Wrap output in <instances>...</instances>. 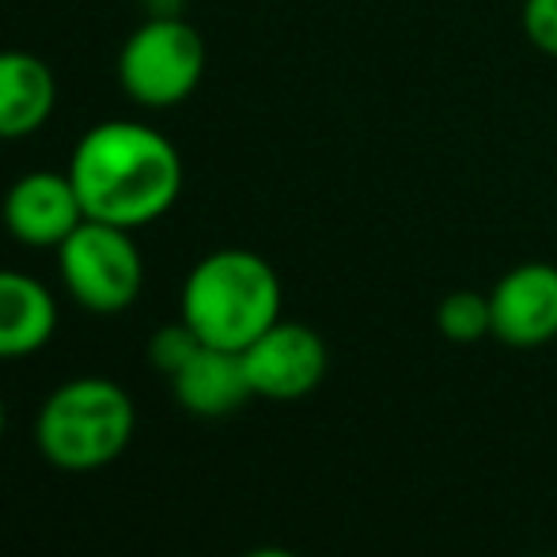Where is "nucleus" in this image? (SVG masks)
I'll use <instances>...</instances> for the list:
<instances>
[{
  "mask_svg": "<svg viewBox=\"0 0 557 557\" xmlns=\"http://www.w3.org/2000/svg\"><path fill=\"white\" fill-rule=\"evenodd\" d=\"M69 178L84 216L133 232L171 213L183 194V156L145 122H99L76 140Z\"/></svg>",
  "mask_w": 557,
  "mask_h": 557,
  "instance_id": "obj_1",
  "label": "nucleus"
},
{
  "mask_svg": "<svg viewBox=\"0 0 557 557\" xmlns=\"http://www.w3.org/2000/svg\"><path fill=\"white\" fill-rule=\"evenodd\" d=\"M183 319L206 345L243 352L281 319L277 270L255 250H213L186 273Z\"/></svg>",
  "mask_w": 557,
  "mask_h": 557,
  "instance_id": "obj_2",
  "label": "nucleus"
},
{
  "mask_svg": "<svg viewBox=\"0 0 557 557\" xmlns=\"http://www.w3.org/2000/svg\"><path fill=\"white\" fill-rule=\"evenodd\" d=\"M137 410L125 387L103 375H81L53 391L35 421V444L53 467L88 474L129 447Z\"/></svg>",
  "mask_w": 557,
  "mask_h": 557,
  "instance_id": "obj_3",
  "label": "nucleus"
},
{
  "mask_svg": "<svg viewBox=\"0 0 557 557\" xmlns=\"http://www.w3.org/2000/svg\"><path fill=\"white\" fill-rule=\"evenodd\" d=\"M206 38L183 15H152L122 46L117 81L145 111H168L198 91L206 76Z\"/></svg>",
  "mask_w": 557,
  "mask_h": 557,
  "instance_id": "obj_4",
  "label": "nucleus"
},
{
  "mask_svg": "<svg viewBox=\"0 0 557 557\" xmlns=\"http://www.w3.org/2000/svg\"><path fill=\"white\" fill-rule=\"evenodd\" d=\"M58 265L69 296L96 315H117L145 288V258L133 232L91 216L58 247Z\"/></svg>",
  "mask_w": 557,
  "mask_h": 557,
  "instance_id": "obj_5",
  "label": "nucleus"
},
{
  "mask_svg": "<svg viewBox=\"0 0 557 557\" xmlns=\"http://www.w3.org/2000/svg\"><path fill=\"white\" fill-rule=\"evenodd\" d=\"M326 342L311 326L277 319L262 337L243 349V368L255 398L270 403H296L308 398L326 375Z\"/></svg>",
  "mask_w": 557,
  "mask_h": 557,
  "instance_id": "obj_6",
  "label": "nucleus"
},
{
  "mask_svg": "<svg viewBox=\"0 0 557 557\" xmlns=\"http://www.w3.org/2000/svg\"><path fill=\"white\" fill-rule=\"evenodd\" d=\"M493 337L512 349H539L557 337V265L520 262L490 288Z\"/></svg>",
  "mask_w": 557,
  "mask_h": 557,
  "instance_id": "obj_7",
  "label": "nucleus"
},
{
  "mask_svg": "<svg viewBox=\"0 0 557 557\" xmlns=\"http://www.w3.org/2000/svg\"><path fill=\"white\" fill-rule=\"evenodd\" d=\"M84 221L88 216H84L81 194H76L69 171L65 175L30 171V175L15 178L12 190L4 194V227L23 247L58 250Z\"/></svg>",
  "mask_w": 557,
  "mask_h": 557,
  "instance_id": "obj_8",
  "label": "nucleus"
},
{
  "mask_svg": "<svg viewBox=\"0 0 557 557\" xmlns=\"http://www.w3.org/2000/svg\"><path fill=\"white\" fill-rule=\"evenodd\" d=\"M58 107V81L35 53L0 50V140L38 133Z\"/></svg>",
  "mask_w": 557,
  "mask_h": 557,
  "instance_id": "obj_9",
  "label": "nucleus"
},
{
  "mask_svg": "<svg viewBox=\"0 0 557 557\" xmlns=\"http://www.w3.org/2000/svg\"><path fill=\"white\" fill-rule=\"evenodd\" d=\"M58 331V304L38 277L0 270V360L35 357Z\"/></svg>",
  "mask_w": 557,
  "mask_h": 557,
  "instance_id": "obj_10",
  "label": "nucleus"
},
{
  "mask_svg": "<svg viewBox=\"0 0 557 557\" xmlns=\"http://www.w3.org/2000/svg\"><path fill=\"white\" fill-rule=\"evenodd\" d=\"M175 398L186 413L194 418H227L239 410L250 395L247 368H243V352L216 349V345H201L198 357L171 375Z\"/></svg>",
  "mask_w": 557,
  "mask_h": 557,
  "instance_id": "obj_11",
  "label": "nucleus"
},
{
  "mask_svg": "<svg viewBox=\"0 0 557 557\" xmlns=\"http://www.w3.org/2000/svg\"><path fill=\"white\" fill-rule=\"evenodd\" d=\"M436 331L455 345H474L493 334V308L490 293H474V288H455L436 308Z\"/></svg>",
  "mask_w": 557,
  "mask_h": 557,
  "instance_id": "obj_12",
  "label": "nucleus"
},
{
  "mask_svg": "<svg viewBox=\"0 0 557 557\" xmlns=\"http://www.w3.org/2000/svg\"><path fill=\"white\" fill-rule=\"evenodd\" d=\"M201 345L206 342L194 334V326L186 323V319H178V323H168L152 334V342H148V360L171 380V375H178L194 357H198Z\"/></svg>",
  "mask_w": 557,
  "mask_h": 557,
  "instance_id": "obj_13",
  "label": "nucleus"
},
{
  "mask_svg": "<svg viewBox=\"0 0 557 557\" xmlns=\"http://www.w3.org/2000/svg\"><path fill=\"white\" fill-rule=\"evenodd\" d=\"M523 35L546 58H557V0H523Z\"/></svg>",
  "mask_w": 557,
  "mask_h": 557,
  "instance_id": "obj_14",
  "label": "nucleus"
},
{
  "mask_svg": "<svg viewBox=\"0 0 557 557\" xmlns=\"http://www.w3.org/2000/svg\"><path fill=\"white\" fill-rule=\"evenodd\" d=\"M243 557H300V554L281 550V546H262V550H250V554H243Z\"/></svg>",
  "mask_w": 557,
  "mask_h": 557,
  "instance_id": "obj_15",
  "label": "nucleus"
},
{
  "mask_svg": "<svg viewBox=\"0 0 557 557\" xmlns=\"http://www.w3.org/2000/svg\"><path fill=\"white\" fill-rule=\"evenodd\" d=\"M4 425H8V413H4V398H0V441H4Z\"/></svg>",
  "mask_w": 557,
  "mask_h": 557,
  "instance_id": "obj_16",
  "label": "nucleus"
},
{
  "mask_svg": "<svg viewBox=\"0 0 557 557\" xmlns=\"http://www.w3.org/2000/svg\"><path fill=\"white\" fill-rule=\"evenodd\" d=\"M531 557H557V554H531Z\"/></svg>",
  "mask_w": 557,
  "mask_h": 557,
  "instance_id": "obj_17",
  "label": "nucleus"
}]
</instances>
